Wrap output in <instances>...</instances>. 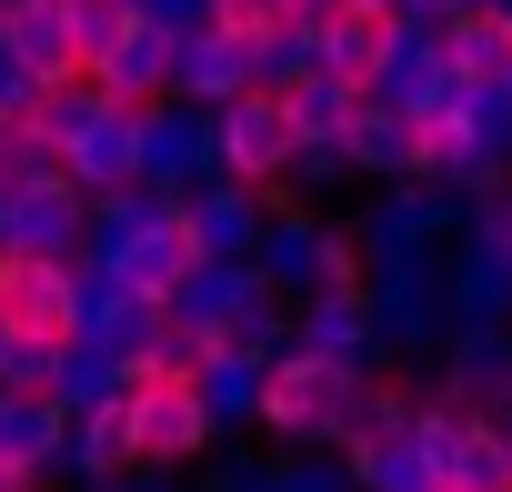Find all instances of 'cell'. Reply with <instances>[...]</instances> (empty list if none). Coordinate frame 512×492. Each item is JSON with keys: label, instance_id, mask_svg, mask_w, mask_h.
<instances>
[{"label": "cell", "instance_id": "cell-1", "mask_svg": "<svg viewBox=\"0 0 512 492\" xmlns=\"http://www.w3.org/2000/svg\"><path fill=\"white\" fill-rule=\"evenodd\" d=\"M251 272H262V292L302 302V292L362 282V241H352V221H332V211L272 191V221H262V241H251Z\"/></svg>", "mask_w": 512, "mask_h": 492}, {"label": "cell", "instance_id": "cell-2", "mask_svg": "<svg viewBox=\"0 0 512 492\" xmlns=\"http://www.w3.org/2000/svg\"><path fill=\"white\" fill-rule=\"evenodd\" d=\"M362 372L372 362H312V352H282V362H262V402H251V422H262L272 442H342V412H352V392H362Z\"/></svg>", "mask_w": 512, "mask_h": 492}, {"label": "cell", "instance_id": "cell-3", "mask_svg": "<svg viewBox=\"0 0 512 492\" xmlns=\"http://www.w3.org/2000/svg\"><path fill=\"white\" fill-rule=\"evenodd\" d=\"M442 252H362V312H372V352L412 362L442 342Z\"/></svg>", "mask_w": 512, "mask_h": 492}, {"label": "cell", "instance_id": "cell-4", "mask_svg": "<svg viewBox=\"0 0 512 492\" xmlns=\"http://www.w3.org/2000/svg\"><path fill=\"white\" fill-rule=\"evenodd\" d=\"M121 432H131V462H151V472H201V462L221 452V432H211V412L191 402V382H141V372H131Z\"/></svg>", "mask_w": 512, "mask_h": 492}, {"label": "cell", "instance_id": "cell-5", "mask_svg": "<svg viewBox=\"0 0 512 492\" xmlns=\"http://www.w3.org/2000/svg\"><path fill=\"white\" fill-rule=\"evenodd\" d=\"M131 181H151V191H191V181H211V111H191V101H141L131 111Z\"/></svg>", "mask_w": 512, "mask_h": 492}, {"label": "cell", "instance_id": "cell-6", "mask_svg": "<svg viewBox=\"0 0 512 492\" xmlns=\"http://www.w3.org/2000/svg\"><path fill=\"white\" fill-rule=\"evenodd\" d=\"M462 191H442V181H372V211L352 221V241H362V252H442V241L462 231Z\"/></svg>", "mask_w": 512, "mask_h": 492}, {"label": "cell", "instance_id": "cell-7", "mask_svg": "<svg viewBox=\"0 0 512 492\" xmlns=\"http://www.w3.org/2000/svg\"><path fill=\"white\" fill-rule=\"evenodd\" d=\"M442 332H472V322H512V252L462 211V231L442 241Z\"/></svg>", "mask_w": 512, "mask_h": 492}, {"label": "cell", "instance_id": "cell-8", "mask_svg": "<svg viewBox=\"0 0 512 492\" xmlns=\"http://www.w3.org/2000/svg\"><path fill=\"white\" fill-rule=\"evenodd\" d=\"M282 151H292V111H282V91H231V101L211 111V171H231V181H251V191H272V181H282Z\"/></svg>", "mask_w": 512, "mask_h": 492}, {"label": "cell", "instance_id": "cell-9", "mask_svg": "<svg viewBox=\"0 0 512 492\" xmlns=\"http://www.w3.org/2000/svg\"><path fill=\"white\" fill-rule=\"evenodd\" d=\"M171 211H181V241H191L201 262H251V241H262V221H272V191L211 171V181H191Z\"/></svg>", "mask_w": 512, "mask_h": 492}, {"label": "cell", "instance_id": "cell-10", "mask_svg": "<svg viewBox=\"0 0 512 492\" xmlns=\"http://www.w3.org/2000/svg\"><path fill=\"white\" fill-rule=\"evenodd\" d=\"M432 402L462 412H512V322H472L432 342Z\"/></svg>", "mask_w": 512, "mask_h": 492}, {"label": "cell", "instance_id": "cell-11", "mask_svg": "<svg viewBox=\"0 0 512 492\" xmlns=\"http://www.w3.org/2000/svg\"><path fill=\"white\" fill-rule=\"evenodd\" d=\"M81 221H91V201L51 171V181H31V191H0V252H51V262H71V252H81Z\"/></svg>", "mask_w": 512, "mask_h": 492}, {"label": "cell", "instance_id": "cell-12", "mask_svg": "<svg viewBox=\"0 0 512 492\" xmlns=\"http://www.w3.org/2000/svg\"><path fill=\"white\" fill-rule=\"evenodd\" d=\"M231 91H251V41H241V31H211V21L171 31V101L221 111Z\"/></svg>", "mask_w": 512, "mask_h": 492}, {"label": "cell", "instance_id": "cell-13", "mask_svg": "<svg viewBox=\"0 0 512 492\" xmlns=\"http://www.w3.org/2000/svg\"><path fill=\"white\" fill-rule=\"evenodd\" d=\"M161 322V302H141V292H121L111 272H91V262H71V342H91V352H121L131 362V342Z\"/></svg>", "mask_w": 512, "mask_h": 492}, {"label": "cell", "instance_id": "cell-14", "mask_svg": "<svg viewBox=\"0 0 512 492\" xmlns=\"http://www.w3.org/2000/svg\"><path fill=\"white\" fill-rule=\"evenodd\" d=\"M81 262V252H71ZM91 272H111L121 292H141V302H171V282L191 272V241H181V211H161V221H141V231H121L111 252H91Z\"/></svg>", "mask_w": 512, "mask_h": 492}, {"label": "cell", "instance_id": "cell-15", "mask_svg": "<svg viewBox=\"0 0 512 492\" xmlns=\"http://www.w3.org/2000/svg\"><path fill=\"white\" fill-rule=\"evenodd\" d=\"M452 71H442V21H382V61H372V101H392V111H422L432 91H442Z\"/></svg>", "mask_w": 512, "mask_h": 492}, {"label": "cell", "instance_id": "cell-16", "mask_svg": "<svg viewBox=\"0 0 512 492\" xmlns=\"http://www.w3.org/2000/svg\"><path fill=\"white\" fill-rule=\"evenodd\" d=\"M342 161H352V181H412L422 171V131H412V111H392V101H352V121H342Z\"/></svg>", "mask_w": 512, "mask_h": 492}, {"label": "cell", "instance_id": "cell-17", "mask_svg": "<svg viewBox=\"0 0 512 492\" xmlns=\"http://www.w3.org/2000/svg\"><path fill=\"white\" fill-rule=\"evenodd\" d=\"M292 352H312V362H382V352H372V312H362V282L302 292V302H292Z\"/></svg>", "mask_w": 512, "mask_h": 492}, {"label": "cell", "instance_id": "cell-18", "mask_svg": "<svg viewBox=\"0 0 512 492\" xmlns=\"http://www.w3.org/2000/svg\"><path fill=\"white\" fill-rule=\"evenodd\" d=\"M91 81H101L111 101H161V91H171V31L131 11V21L91 51Z\"/></svg>", "mask_w": 512, "mask_h": 492}, {"label": "cell", "instance_id": "cell-19", "mask_svg": "<svg viewBox=\"0 0 512 492\" xmlns=\"http://www.w3.org/2000/svg\"><path fill=\"white\" fill-rule=\"evenodd\" d=\"M0 322L11 332H61L71 322V262L51 252H0ZM71 342V332H61Z\"/></svg>", "mask_w": 512, "mask_h": 492}, {"label": "cell", "instance_id": "cell-20", "mask_svg": "<svg viewBox=\"0 0 512 492\" xmlns=\"http://www.w3.org/2000/svg\"><path fill=\"white\" fill-rule=\"evenodd\" d=\"M241 302H262V272H251V262H201V252H191V272L171 282V302H161V312H171L181 332L221 342V322H231Z\"/></svg>", "mask_w": 512, "mask_h": 492}, {"label": "cell", "instance_id": "cell-21", "mask_svg": "<svg viewBox=\"0 0 512 492\" xmlns=\"http://www.w3.org/2000/svg\"><path fill=\"white\" fill-rule=\"evenodd\" d=\"M131 111H141V101H111L91 131H71V141L51 151V161H61V181H71L81 201H101V191H121V181H131Z\"/></svg>", "mask_w": 512, "mask_h": 492}, {"label": "cell", "instance_id": "cell-22", "mask_svg": "<svg viewBox=\"0 0 512 492\" xmlns=\"http://www.w3.org/2000/svg\"><path fill=\"white\" fill-rule=\"evenodd\" d=\"M181 382H191V402L211 412V432H251V402H262V362H241L231 342H201Z\"/></svg>", "mask_w": 512, "mask_h": 492}, {"label": "cell", "instance_id": "cell-23", "mask_svg": "<svg viewBox=\"0 0 512 492\" xmlns=\"http://www.w3.org/2000/svg\"><path fill=\"white\" fill-rule=\"evenodd\" d=\"M0 51H11L31 81L81 71V61H71V21H61V0H0Z\"/></svg>", "mask_w": 512, "mask_h": 492}, {"label": "cell", "instance_id": "cell-24", "mask_svg": "<svg viewBox=\"0 0 512 492\" xmlns=\"http://www.w3.org/2000/svg\"><path fill=\"white\" fill-rule=\"evenodd\" d=\"M0 462L51 482V462H61V402L51 392H0Z\"/></svg>", "mask_w": 512, "mask_h": 492}, {"label": "cell", "instance_id": "cell-25", "mask_svg": "<svg viewBox=\"0 0 512 492\" xmlns=\"http://www.w3.org/2000/svg\"><path fill=\"white\" fill-rule=\"evenodd\" d=\"M442 492H512L502 412H462V432H452V452H442Z\"/></svg>", "mask_w": 512, "mask_h": 492}, {"label": "cell", "instance_id": "cell-26", "mask_svg": "<svg viewBox=\"0 0 512 492\" xmlns=\"http://www.w3.org/2000/svg\"><path fill=\"white\" fill-rule=\"evenodd\" d=\"M442 71L452 81H502L512 71V21L502 11H452L442 21Z\"/></svg>", "mask_w": 512, "mask_h": 492}, {"label": "cell", "instance_id": "cell-27", "mask_svg": "<svg viewBox=\"0 0 512 492\" xmlns=\"http://www.w3.org/2000/svg\"><path fill=\"white\" fill-rule=\"evenodd\" d=\"M342 472H352V492H442V472H432V452H422L412 432H392V442H352Z\"/></svg>", "mask_w": 512, "mask_h": 492}, {"label": "cell", "instance_id": "cell-28", "mask_svg": "<svg viewBox=\"0 0 512 492\" xmlns=\"http://www.w3.org/2000/svg\"><path fill=\"white\" fill-rule=\"evenodd\" d=\"M131 392V362L121 352H91V342H61V372H51V402L61 412H101Z\"/></svg>", "mask_w": 512, "mask_h": 492}, {"label": "cell", "instance_id": "cell-29", "mask_svg": "<svg viewBox=\"0 0 512 492\" xmlns=\"http://www.w3.org/2000/svg\"><path fill=\"white\" fill-rule=\"evenodd\" d=\"M101 111H111V91H101L91 71H61V81H41V91H31V131H41L51 151H61L71 131H91Z\"/></svg>", "mask_w": 512, "mask_h": 492}, {"label": "cell", "instance_id": "cell-30", "mask_svg": "<svg viewBox=\"0 0 512 492\" xmlns=\"http://www.w3.org/2000/svg\"><path fill=\"white\" fill-rule=\"evenodd\" d=\"M312 41H322V71H332V81H372V61H382V11H322Z\"/></svg>", "mask_w": 512, "mask_h": 492}, {"label": "cell", "instance_id": "cell-31", "mask_svg": "<svg viewBox=\"0 0 512 492\" xmlns=\"http://www.w3.org/2000/svg\"><path fill=\"white\" fill-rule=\"evenodd\" d=\"M352 101H362V81H332V71H312V81H292V91H282V111H292V131H302V141H342Z\"/></svg>", "mask_w": 512, "mask_h": 492}, {"label": "cell", "instance_id": "cell-32", "mask_svg": "<svg viewBox=\"0 0 512 492\" xmlns=\"http://www.w3.org/2000/svg\"><path fill=\"white\" fill-rule=\"evenodd\" d=\"M221 342H231L241 362H282V352H292V302H282V292H262V302H241V312L221 322Z\"/></svg>", "mask_w": 512, "mask_h": 492}, {"label": "cell", "instance_id": "cell-33", "mask_svg": "<svg viewBox=\"0 0 512 492\" xmlns=\"http://www.w3.org/2000/svg\"><path fill=\"white\" fill-rule=\"evenodd\" d=\"M61 372V332H11L0 322V392H51Z\"/></svg>", "mask_w": 512, "mask_h": 492}, {"label": "cell", "instance_id": "cell-34", "mask_svg": "<svg viewBox=\"0 0 512 492\" xmlns=\"http://www.w3.org/2000/svg\"><path fill=\"white\" fill-rule=\"evenodd\" d=\"M262 482L272 492H352L342 452H322V442H282V462H262Z\"/></svg>", "mask_w": 512, "mask_h": 492}, {"label": "cell", "instance_id": "cell-35", "mask_svg": "<svg viewBox=\"0 0 512 492\" xmlns=\"http://www.w3.org/2000/svg\"><path fill=\"white\" fill-rule=\"evenodd\" d=\"M61 161H51V141L31 131V121H11L0 131V191H31V181H51Z\"/></svg>", "mask_w": 512, "mask_h": 492}, {"label": "cell", "instance_id": "cell-36", "mask_svg": "<svg viewBox=\"0 0 512 492\" xmlns=\"http://www.w3.org/2000/svg\"><path fill=\"white\" fill-rule=\"evenodd\" d=\"M61 21H71V61L91 71V51H101L121 21H131V0H61Z\"/></svg>", "mask_w": 512, "mask_h": 492}, {"label": "cell", "instance_id": "cell-37", "mask_svg": "<svg viewBox=\"0 0 512 492\" xmlns=\"http://www.w3.org/2000/svg\"><path fill=\"white\" fill-rule=\"evenodd\" d=\"M191 492H272V482H262V462H231V452H221V462H201Z\"/></svg>", "mask_w": 512, "mask_h": 492}, {"label": "cell", "instance_id": "cell-38", "mask_svg": "<svg viewBox=\"0 0 512 492\" xmlns=\"http://www.w3.org/2000/svg\"><path fill=\"white\" fill-rule=\"evenodd\" d=\"M31 91H41V81H31L11 51H0V131H11V121H31Z\"/></svg>", "mask_w": 512, "mask_h": 492}, {"label": "cell", "instance_id": "cell-39", "mask_svg": "<svg viewBox=\"0 0 512 492\" xmlns=\"http://www.w3.org/2000/svg\"><path fill=\"white\" fill-rule=\"evenodd\" d=\"M131 11L161 21V31H191V21H201V0H131Z\"/></svg>", "mask_w": 512, "mask_h": 492}, {"label": "cell", "instance_id": "cell-40", "mask_svg": "<svg viewBox=\"0 0 512 492\" xmlns=\"http://www.w3.org/2000/svg\"><path fill=\"white\" fill-rule=\"evenodd\" d=\"M282 21H322V11H342V0H272Z\"/></svg>", "mask_w": 512, "mask_h": 492}, {"label": "cell", "instance_id": "cell-41", "mask_svg": "<svg viewBox=\"0 0 512 492\" xmlns=\"http://www.w3.org/2000/svg\"><path fill=\"white\" fill-rule=\"evenodd\" d=\"M0 492H41V482H31V472H11V462H0Z\"/></svg>", "mask_w": 512, "mask_h": 492}, {"label": "cell", "instance_id": "cell-42", "mask_svg": "<svg viewBox=\"0 0 512 492\" xmlns=\"http://www.w3.org/2000/svg\"><path fill=\"white\" fill-rule=\"evenodd\" d=\"M342 11H382V21H392V0H342Z\"/></svg>", "mask_w": 512, "mask_h": 492}, {"label": "cell", "instance_id": "cell-43", "mask_svg": "<svg viewBox=\"0 0 512 492\" xmlns=\"http://www.w3.org/2000/svg\"><path fill=\"white\" fill-rule=\"evenodd\" d=\"M492 91H502V121H512V71H502V81H492Z\"/></svg>", "mask_w": 512, "mask_h": 492}, {"label": "cell", "instance_id": "cell-44", "mask_svg": "<svg viewBox=\"0 0 512 492\" xmlns=\"http://www.w3.org/2000/svg\"><path fill=\"white\" fill-rule=\"evenodd\" d=\"M502 442H512V412H502Z\"/></svg>", "mask_w": 512, "mask_h": 492}]
</instances>
